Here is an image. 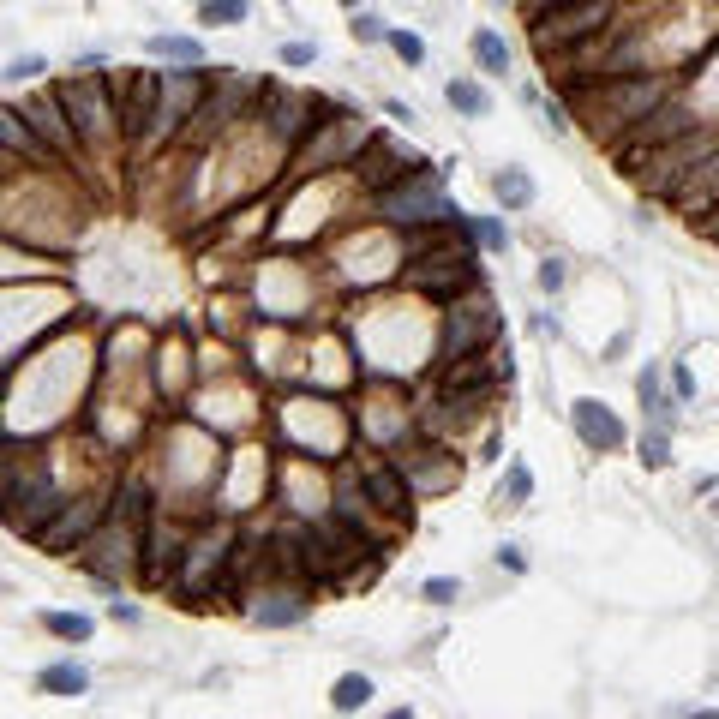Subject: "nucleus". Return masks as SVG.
<instances>
[{
  "instance_id": "obj_2",
  "label": "nucleus",
  "mask_w": 719,
  "mask_h": 719,
  "mask_svg": "<svg viewBox=\"0 0 719 719\" xmlns=\"http://www.w3.org/2000/svg\"><path fill=\"white\" fill-rule=\"evenodd\" d=\"M528 30H534L540 54H570V48L618 30V0H552L540 12H528Z\"/></svg>"
},
{
  "instance_id": "obj_39",
  "label": "nucleus",
  "mask_w": 719,
  "mask_h": 719,
  "mask_svg": "<svg viewBox=\"0 0 719 719\" xmlns=\"http://www.w3.org/2000/svg\"><path fill=\"white\" fill-rule=\"evenodd\" d=\"M672 390H678V396H696V378H690V372L678 366V372H672Z\"/></svg>"
},
{
  "instance_id": "obj_40",
  "label": "nucleus",
  "mask_w": 719,
  "mask_h": 719,
  "mask_svg": "<svg viewBox=\"0 0 719 719\" xmlns=\"http://www.w3.org/2000/svg\"><path fill=\"white\" fill-rule=\"evenodd\" d=\"M384 719H414V708H390Z\"/></svg>"
},
{
  "instance_id": "obj_26",
  "label": "nucleus",
  "mask_w": 719,
  "mask_h": 719,
  "mask_svg": "<svg viewBox=\"0 0 719 719\" xmlns=\"http://www.w3.org/2000/svg\"><path fill=\"white\" fill-rule=\"evenodd\" d=\"M444 96H450V108H462V114H474V120L492 108L486 84H474V78H450V90H444Z\"/></svg>"
},
{
  "instance_id": "obj_30",
  "label": "nucleus",
  "mask_w": 719,
  "mask_h": 719,
  "mask_svg": "<svg viewBox=\"0 0 719 719\" xmlns=\"http://www.w3.org/2000/svg\"><path fill=\"white\" fill-rule=\"evenodd\" d=\"M420 594H426L432 606H456V600H462V582H450V576H426Z\"/></svg>"
},
{
  "instance_id": "obj_33",
  "label": "nucleus",
  "mask_w": 719,
  "mask_h": 719,
  "mask_svg": "<svg viewBox=\"0 0 719 719\" xmlns=\"http://www.w3.org/2000/svg\"><path fill=\"white\" fill-rule=\"evenodd\" d=\"M642 462H648V468H666V462H672V456H666V432H648V438H642Z\"/></svg>"
},
{
  "instance_id": "obj_12",
  "label": "nucleus",
  "mask_w": 719,
  "mask_h": 719,
  "mask_svg": "<svg viewBox=\"0 0 719 719\" xmlns=\"http://www.w3.org/2000/svg\"><path fill=\"white\" fill-rule=\"evenodd\" d=\"M138 552H144V528H138V522H126V516H114V522H108V534H90L78 558H84L102 582H114L120 570H132V558H138Z\"/></svg>"
},
{
  "instance_id": "obj_3",
  "label": "nucleus",
  "mask_w": 719,
  "mask_h": 719,
  "mask_svg": "<svg viewBox=\"0 0 719 719\" xmlns=\"http://www.w3.org/2000/svg\"><path fill=\"white\" fill-rule=\"evenodd\" d=\"M54 96H60L66 126H72L78 144H90V150H114V138H120V114H114V84H108V78L78 72V78H66Z\"/></svg>"
},
{
  "instance_id": "obj_27",
  "label": "nucleus",
  "mask_w": 719,
  "mask_h": 719,
  "mask_svg": "<svg viewBox=\"0 0 719 719\" xmlns=\"http://www.w3.org/2000/svg\"><path fill=\"white\" fill-rule=\"evenodd\" d=\"M42 630H48V636H60V642H90V630H96V624H90L84 612H42Z\"/></svg>"
},
{
  "instance_id": "obj_38",
  "label": "nucleus",
  "mask_w": 719,
  "mask_h": 719,
  "mask_svg": "<svg viewBox=\"0 0 719 719\" xmlns=\"http://www.w3.org/2000/svg\"><path fill=\"white\" fill-rule=\"evenodd\" d=\"M534 492V480H528V468H510V498H528Z\"/></svg>"
},
{
  "instance_id": "obj_5",
  "label": "nucleus",
  "mask_w": 719,
  "mask_h": 719,
  "mask_svg": "<svg viewBox=\"0 0 719 719\" xmlns=\"http://www.w3.org/2000/svg\"><path fill=\"white\" fill-rule=\"evenodd\" d=\"M234 552H240V540H234V528H204L192 546H186V558H180V594H192V600H204V594H216V588H228V564H234Z\"/></svg>"
},
{
  "instance_id": "obj_7",
  "label": "nucleus",
  "mask_w": 719,
  "mask_h": 719,
  "mask_svg": "<svg viewBox=\"0 0 719 719\" xmlns=\"http://www.w3.org/2000/svg\"><path fill=\"white\" fill-rule=\"evenodd\" d=\"M366 144H372L366 120L336 108L324 126H312V144L300 150V162H294V168H300V174H306V168H312V174H324V168H348V162H360V156H366Z\"/></svg>"
},
{
  "instance_id": "obj_15",
  "label": "nucleus",
  "mask_w": 719,
  "mask_h": 719,
  "mask_svg": "<svg viewBox=\"0 0 719 719\" xmlns=\"http://www.w3.org/2000/svg\"><path fill=\"white\" fill-rule=\"evenodd\" d=\"M198 108H204V72H198V66H186V72H162V108H156V132H150V138L180 132Z\"/></svg>"
},
{
  "instance_id": "obj_32",
  "label": "nucleus",
  "mask_w": 719,
  "mask_h": 719,
  "mask_svg": "<svg viewBox=\"0 0 719 719\" xmlns=\"http://www.w3.org/2000/svg\"><path fill=\"white\" fill-rule=\"evenodd\" d=\"M468 234H474L480 246H510V234H504V222H492V216H468Z\"/></svg>"
},
{
  "instance_id": "obj_25",
  "label": "nucleus",
  "mask_w": 719,
  "mask_h": 719,
  "mask_svg": "<svg viewBox=\"0 0 719 719\" xmlns=\"http://www.w3.org/2000/svg\"><path fill=\"white\" fill-rule=\"evenodd\" d=\"M0 144H6V150H30V156H54V150L24 126V114H0Z\"/></svg>"
},
{
  "instance_id": "obj_1",
  "label": "nucleus",
  "mask_w": 719,
  "mask_h": 719,
  "mask_svg": "<svg viewBox=\"0 0 719 719\" xmlns=\"http://www.w3.org/2000/svg\"><path fill=\"white\" fill-rule=\"evenodd\" d=\"M672 102V78L666 72H630V78H606V84H588L582 90V120L594 132H618V144Z\"/></svg>"
},
{
  "instance_id": "obj_19",
  "label": "nucleus",
  "mask_w": 719,
  "mask_h": 719,
  "mask_svg": "<svg viewBox=\"0 0 719 719\" xmlns=\"http://www.w3.org/2000/svg\"><path fill=\"white\" fill-rule=\"evenodd\" d=\"M570 420H576V438H582L588 450H618V444H624V420H618L606 402H594V396H588V402H576V408H570Z\"/></svg>"
},
{
  "instance_id": "obj_23",
  "label": "nucleus",
  "mask_w": 719,
  "mask_h": 719,
  "mask_svg": "<svg viewBox=\"0 0 719 719\" xmlns=\"http://www.w3.org/2000/svg\"><path fill=\"white\" fill-rule=\"evenodd\" d=\"M366 702H372V678H366V672L336 678V690H330V708H336V714H360Z\"/></svg>"
},
{
  "instance_id": "obj_41",
  "label": "nucleus",
  "mask_w": 719,
  "mask_h": 719,
  "mask_svg": "<svg viewBox=\"0 0 719 719\" xmlns=\"http://www.w3.org/2000/svg\"><path fill=\"white\" fill-rule=\"evenodd\" d=\"M702 228H708V234H714V240H719V210H714V216H708V222H702Z\"/></svg>"
},
{
  "instance_id": "obj_24",
  "label": "nucleus",
  "mask_w": 719,
  "mask_h": 719,
  "mask_svg": "<svg viewBox=\"0 0 719 719\" xmlns=\"http://www.w3.org/2000/svg\"><path fill=\"white\" fill-rule=\"evenodd\" d=\"M264 600H270V606H252L258 624H276V630H282V624H300V618H306V600H294V594H264Z\"/></svg>"
},
{
  "instance_id": "obj_16",
  "label": "nucleus",
  "mask_w": 719,
  "mask_h": 719,
  "mask_svg": "<svg viewBox=\"0 0 719 719\" xmlns=\"http://www.w3.org/2000/svg\"><path fill=\"white\" fill-rule=\"evenodd\" d=\"M360 492H366V504L372 510H384V516H408V504H414V486H408V474L402 468H390V462H360Z\"/></svg>"
},
{
  "instance_id": "obj_11",
  "label": "nucleus",
  "mask_w": 719,
  "mask_h": 719,
  "mask_svg": "<svg viewBox=\"0 0 719 719\" xmlns=\"http://www.w3.org/2000/svg\"><path fill=\"white\" fill-rule=\"evenodd\" d=\"M402 282H408L414 294H432V300H450V306H456V294L474 288L480 270H474V252H468V246H462V252L450 246V252H438V258H426V264H408Z\"/></svg>"
},
{
  "instance_id": "obj_4",
  "label": "nucleus",
  "mask_w": 719,
  "mask_h": 719,
  "mask_svg": "<svg viewBox=\"0 0 719 719\" xmlns=\"http://www.w3.org/2000/svg\"><path fill=\"white\" fill-rule=\"evenodd\" d=\"M378 216H384V222H402V228H426V222H462L468 210L444 204L438 174H408L402 186L378 192Z\"/></svg>"
},
{
  "instance_id": "obj_14",
  "label": "nucleus",
  "mask_w": 719,
  "mask_h": 719,
  "mask_svg": "<svg viewBox=\"0 0 719 719\" xmlns=\"http://www.w3.org/2000/svg\"><path fill=\"white\" fill-rule=\"evenodd\" d=\"M102 516H108V504L102 498H78V504H60V516L42 528V552H54V558H66V552H84V540L102 528Z\"/></svg>"
},
{
  "instance_id": "obj_10",
  "label": "nucleus",
  "mask_w": 719,
  "mask_h": 719,
  "mask_svg": "<svg viewBox=\"0 0 719 719\" xmlns=\"http://www.w3.org/2000/svg\"><path fill=\"white\" fill-rule=\"evenodd\" d=\"M504 336V318L486 306V300H468V306H450L444 318V360H474V354H492V342Z\"/></svg>"
},
{
  "instance_id": "obj_36",
  "label": "nucleus",
  "mask_w": 719,
  "mask_h": 719,
  "mask_svg": "<svg viewBox=\"0 0 719 719\" xmlns=\"http://www.w3.org/2000/svg\"><path fill=\"white\" fill-rule=\"evenodd\" d=\"M312 42H282V66H312Z\"/></svg>"
},
{
  "instance_id": "obj_17",
  "label": "nucleus",
  "mask_w": 719,
  "mask_h": 719,
  "mask_svg": "<svg viewBox=\"0 0 719 719\" xmlns=\"http://www.w3.org/2000/svg\"><path fill=\"white\" fill-rule=\"evenodd\" d=\"M24 126H30V132H36L54 156H72V144H78V138H72V126H66L60 96H30V102H24Z\"/></svg>"
},
{
  "instance_id": "obj_9",
  "label": "nucleus",
  "mask_w": 719,
  "mask_h": 719,
  "mask_svg": "<svg viewBox=\"0 0 719 719\" xmlns=\"http://www.w3.org/2000/svg\"><path fill=\"white\" fill-rule=\"evenodd\" d=\"M690 132H702V120H696L684 102H666L660 114H648V120H642L624 144H612V150H618V162H624V168H642V150H648V156H660L666 144H678V138H690Z\"/></svg>"
},
{
  "instance_id": "obj_37",
  "label": "nucleus",
  "mask_w": 719,
  "mask_h": 719,
  "mask_svg": "<svg viewBox=\"0 0 719 719\" xmlns=\"http://www.w3.org/2000/svg\"><path fill=\"white\" fill-rule=\"evenodd\" d=\"M36 72H42V54H24V60H12V66H6V78H12V84H24V78H36Z\"/></svg>"
},
{
  "instance_id": "obj_21",
  "label": "nucleus",
  "mask_w": 719,
  "mask_h": 719,
  "mask_svg": "<svg viewBox=\"0 0 719 719\" xmlns=\"http://www.w3.org/2000/svg\"><path fill=\"white\" fill-rule=\"evenodd\" d=\"M468 48H474L480 72H492V78H498V72H510V42H504L498 30H474V42H468Z\"/></svg>"
},
{
  "instance_id": "obj_34",
  "label": "nucleus",
  "mask_w": 719,
  "mask_h": 719,
  "mask_svg": "<svg viewBox=\"0 0 719 719\" xmlns=\"http://www.w3.org/2000/svg\"><path fill=\"white\" fill-rule=\"evenodd\" d=\"M564 276H570V270H564V258H546V264H540V288H546V294H558V288H564Z\"/></svg>"
},
{
  "instance_id": "obj_22",
  "label": "nucleus",
  "mask_w": 719,
  "mask_h": 719,
  "mask_svg": "<svg viewBox=\"0 0 719 719\" xmlns=\"http://www.w3.org/2000/svg\"><path fill=\"white\" fill-rule=\"evenodd\" d=\"M492 198L504 210H522V204H534V180L522 168H504V174H492Z\"/></svg>"
},
{
  "instance_id": "obj_18",
  "label": "nucleus",
  "mask_w": 719,
  "mask_h": 719,
  "mask_svg": "<svg viewBox=\"0 0 719 719\" xmlns=\"http://www.w3.org/2000/svg\"><path fill=\"white\" fill-rule=\"evenodd\" d=\"M672 204H678L684 216H696V222H708V216L719 210V144H714V156L672 192Z\"/></svg>"
},
{
  "instance_id": "obj_29",
  "label": "nucleus",
  "mask_w": 719,
  "mask_h": 719,
  "mask_svg": "<svg viewBox=\"0 0 719 719\" xmlns=\"http://www.w3.org/2000/svg\"><path fill=\"white\" fill-rule=\"evenodd\" d=\"M252 12V0H204V24H240Z\"/></svg>"
},
{
  "instance_id": "obj_20",
  "label": "nucleus",
  "mask_w": 719,
  "mask_h": 719,
  "mask_svg": "<svg viewBox=\"0 0 719 719\" xmlns=\"http://www.w3.org/2000/svg\"><path fill=\"white\" fill-rule=\"evenodd\" d=\"M36 690H48V696H84V690H90V672H84L78 660H54V666L36 672Z\"/></svg>"
},
{
  "instance_id": "obj_31",
  "label": "nucleus",
  "mask_w": 719,
  "mask_h": 719,
  "mask_svg": "<svg viewBox=\"0 0 719 719\" xmlns=\"http://www.w3.org/2000/svg\"><path fill=\"white\" fill-rule=\"evenodd\" d=\"M384 42H390V48H396V54H402V60H408V66H420V60H426V42H420V36H414V30H390V36H384Z\"/></svg>"
},
{
  "instance_id": "obj_13",
  "label": "nucleus",
  "mask_w": 719,
  "mask_h": 719,
  "mask_svg": "<svg viewBox=\"0 0 719 719\" xmlns=\"http://www.w3.org/2000/svg\"><path fill=\"white\" fill-rule=\"evenodd\" d=\"M354 174H360V186L390 192V186H402L408 174H432V162H426V156H408V150H402V144H390V138H372V144H366V156L354 162Z\"/></svg>"
},
{
  "instance_id": "obj_35",
  "label": "nucleus",
  "mask_w": 719,
  "mask_h": 719,
  "mask_svg": "<svg viewBox=\"0 0 719 719\" xmlns=\"http://www.w3.org/2000/svg\"><path fill=\"white\" fill-rule=\"evenodd\" d=\"M354 36H360V42H384L390 30H384V24H378L372 12H360V18H354Z\"/></svg>"
},
{
  "instance_id": "obj_28",
  "label": "nucleus",
  "mask_w": 719,
  "mask_h": 719,
  "mask_svg": "<svg viewBox=\"0 0 719 719\" xmlns=\"http://www.w3.org/2000/svg\"><path fill=\"white\" fill-rule=\"evenodd\" d=\"M150 54H162V60H180V66H198V60H204L198 36H150Z\"/></svg>"
},
{
  "instance_id": "obj_6",
  "label": "nucleus",
  "mask_w": 719,
  "mask_h": 719,
  "mask_svg": "<svg viewBox=\"0 0 719 719\" xmlns=\"http://www.w3.org/2000/svg\"><path fill=\"white\" fill-rule=\"evenodd\" d=\"M60 492H54V480L42 474V468H30V474H12L6 480V492H0V516H6V528H18V534H30V540H42V528L60 516Z\"/></svg>"
},
{
  "instance_id": "obj_8",
  "label": "nucleus",
  "mask_w": 719,
  "mask_h": 719,
  "mask_svg": "<svg viewBox=\"0 0 719 719\" xmlns=\"http://www.w3.org/2000/svg\"><path fill=\"white\" fill-rule=\"evenodd\" d=\"M108 84H114L120 138H126V144H144V138L156 132V108H162V72H144V66H132V72H114Z\"/></svg>"
},
{
  "instance_id": "obj_42",
  "label": "nucleus",
  "mask_w": 719,
  "mask_h": 719,
  "mask_svg": "<svg viewBox=\"0 0 719 719\" xmlns=\"http://www.w3.org/2000/svg\"><path fill=\"white\" fill-rule=\"evenodd\" d=\"M0 444H6V426H0Z\"/></svg>"
}]
</instances>
